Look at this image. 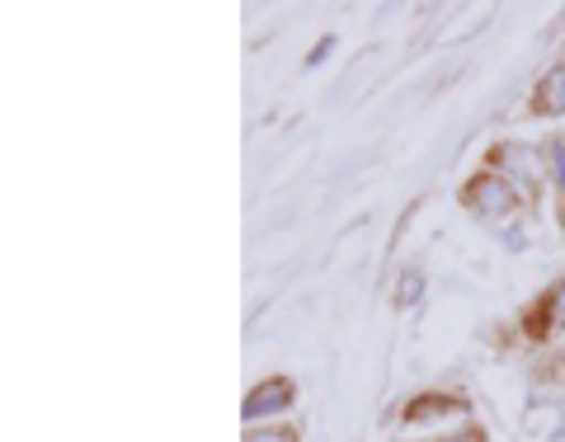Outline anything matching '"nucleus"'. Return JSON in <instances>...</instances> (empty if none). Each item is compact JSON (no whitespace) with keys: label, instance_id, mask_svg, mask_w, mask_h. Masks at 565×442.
<instances>
[{"label":"nucleus","instance_id":"obj_1","mask_svg":"<svg viewBox=\"0 0 565 442\" xmlns=\"http://www.w3.org/2000/svg\"><path fill=\"white\" fill-rule=\"evenodd\" d=\"M467 203L476 207V212H504V207H514V193H509V184L504 180H494V174H486V180H476L471 188H467Z\"/></svg>","mask_w":565,"mask_h":442},{"label":"nucleus","instance_id":"obj_2","mask_svg":"<svg viewBox=\"0 0 565 442\" xmlns=\"http://www.w3.org/2000/svg\"><path fill=\"white\" fill-rule=\"evenodd\" d=\"M292 400V386L288 381H264L259 391L245 400V419H259V414H274V410H282V405Z\"/></svg>","mask_w":565,"mask_h":442},{"label":"nucleus","instance_id":"obj_3","mask_svg":"<svg viewBox=\"0 0 565 442\" xmlns=\"http://www.w3.org/2000/svg\"><path fill=\"white\" fill-rule=\"evenodd\" d=\"M537 109H542V114H565V66H556L552 76L542 80V90H537Z\"/></svg>","mask_w":565,"mask_h":442},{"label":"nucleus","instance_id":"obj_4","mask_svg":"<svg viewBox=\"0 0 565 442\" xmlns=\"http://www.w3.org/2000/svg\"><path fill=\"white\" fill-rule=\"evenodd\" d=\"M504 165H514V174H519L523 184H537V155H533V151L509 147V151H504Z\"/></svg>","mask_w":565,"mask_h":442},{"label":"nucleus","instance_id":"obj_5","mask_svg":"<svg viewBox=\"0 0 565 442\" xmlns=\"http://www.w3.org/2000/svg\"><path fill=\"white\" fill-rule=\"evenodd\" d=\"M250 442H292V433H282V429H264V433H255Z\"/></svg>","mask_w":565,"mask_h":442},{"label":"nucleus","instance_id":"obj_6","mask_svg":"<svg viewBox=\"0 0 565 442\" xmlns=\"http://www.w3.org/2000/svg\"><path fill=\"white\" fill-rule=\"evenodd\" d=\"M552 161H556V180L565 184V147H556V151H552Z\"/></svg>","mask_w":565,"mask_h":442}]
</instances>
